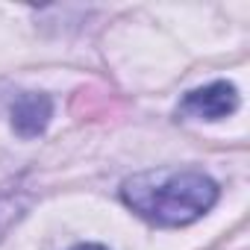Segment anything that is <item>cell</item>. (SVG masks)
Instances as JSON below:
<instances>
[{
    "mask_svg": "<svg viewBox=\"0 0 250 250\" xmlns=\"http://www.w3.org/2000/svg\"><path fill=\"white\" fill-rule=\"evenodd\" d=\"M121 197L136 215L156 227H186L203 218L215 200L218 186L200 171H145L121 186Z\"/></svg>",
    "mask_w": 250,
    "mask_h": 250,
    "instance_id": "1",
    "label": "cell"
},
{
    "mask_svg": "<svg viewBox=\"0 0 250 250\" xmlns=\"http://www.w3.org/2000/svg\"><path fill=\"white\" fill-rule=\"evenodd\" d=\"M53 118V103L47 94H21L12 106V130L21 139H36L47 130Z\"/></svg>",
    "mask_w": 250,
    "mask_h": 250,
    "instance_id": "3",
    "label": "cell"
},
{
    "mask_svg": "<svg viewBox=\"0 0 250 250\" xmlns=\"http://www.w3.org/2000/svg\"><path fill=\"white\" fill-rule=\"evenodd\" d=\"M238 109V88L227 80L209 83L203 88H194L183 97L180 115L188 118H203V121H221Z\"/></svg>",
    "mask_w": 250,
    "mask_h": 250,
    "instance_id": "2",
    "label": "cell"
},
{
    "mask_svg": "<svg viewBox=\"0 0 250 250\" xmlns=\"http://www.w3.org/2000/svg\"><path fill=\"white\" fill-rule=\"evenodd\" d=\"M74 250H106L103 244H77Z\"/></svg>",
    "mask_w": 250,
    "mask_h": 250,
    "instance_id": "4",
    "label": "cell"
}]
</instances>
